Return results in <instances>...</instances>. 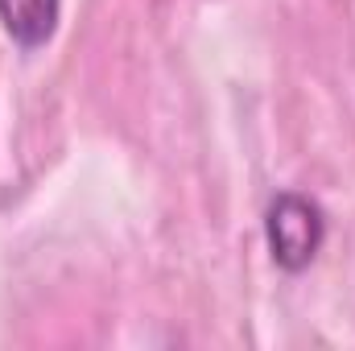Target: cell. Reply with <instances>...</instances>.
I'll list each match as a JSON object with an SVG mask.
<instances>
[{
    "instance_id": "obj_1",
    "label": "cell",
    "mask_w": 355,
    "mask_h": 351,
    "mask_svg": "<svg viewBox=\"0 0 355 351\" xmlns=\"http://www.w3.org/2000/svg\"><path fill=\"white\" fill-rule=\"evenodd\" d=\"M268 257L281 273H306L327 240V215L310 194L281 190L265 211Z\"/></svg>"
},
{
    "instance_id": "obj_2",
    "label": "cell",
    "mask_w": 355,
    "mask_h": 351,
    "mask_svg": "<svg viewBox=\"0 0 355 351\" xmlns=\"http://www.w3.org/2000/svg\"><path fill=\"white\" fill-rule=\"evenodd\" d=\"M62 0H0V25L12 46L42 50L58 33Z\"/></svg>"
}]
</instances>
